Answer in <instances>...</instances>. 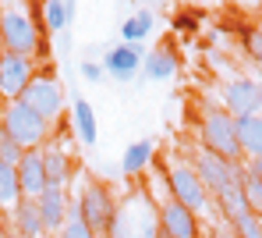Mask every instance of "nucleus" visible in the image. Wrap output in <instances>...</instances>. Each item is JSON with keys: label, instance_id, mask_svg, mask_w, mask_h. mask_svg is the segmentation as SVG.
Returning a JSON list of instances; mask_svg holds the SVG:
<instances>
[{"label": "nucleus", "instance_id": "obj_17", "mask_svg": "<svg viewBox=\"0 0 262 238\" xmlns=\"http://www.w3.org/2000/svg\"><path fill=\"white\" fill-rule=\"evenodd\" d=\"M216 206H220V213L234 224L237 217H245V213H252L248 210V203H245V192H241V182L234 178V182H227L223 189L216 192Z\"/></svg>", "mask_w": 262, "mask_h": 238}, {"label": "nucleus", "instance_id": "obj_30", "mask_svg": "<svg viewBox=\"0 0 262 238\" xmlns=\"http://www.w3.org/2000/svg\"><path fill=\"white\" fill-rule=\"evenodd\" d=\"M248 50H252V57L262 64V29H255V32H248Z\"/></svg>", "mask_w": 262, "mask_h": 238}, {"label": "nucleus", "instance_id": "obj_20", "mask_svg": "<svg viewBox=\"0 0 262 238\" xmlns=\"http://www.w3.org/2000/svg\"><path fill=\"white\" fill-rule=\"evenodd\" d=\"M145 75L156 78V82H167L177 75V57L170 47H156L149 57H145Z\"/></svg>", "mask_w": 262, "mask_h": 238}, {"label": "nucleus", "instance_id": "obj_31", "mask_svg": "<svg viewBox=\"0 0 262 238\" xmlns=\"http://www.w3.org/2000/svg\"><path fill=\"white\" fill-rule=\"evenodd\" d=\"M248 167H252V171H255V178H259V182H262V160H252V164H248Z\"/></svg>", "mask_w": 262, "mask_h": 238}, {"label": "nucleus", "instance_id": "obj_13", "mask_svg": "<svg viewBox=\"0 0 262 238\" xmlns=\"http://www.w3.org/2000/svg\"><path fill=\"white\" fill-rule=\"evenodd\" d=\"M36 206H39V217H43V228H46V231H60V228H64V221H68L64 189L46 185V189L39 192V199H36Z\"/></svg>", "mask_w": 262, "mask_h": 238}, {"label": "nucleus", "instance_id": "obj_19", "mask_svg": "<svg viewBox=\"0 0 262 238\" xmlns=\"http://www.w3.org/2000/svg\"><path fill=\"white\" fill-rule=\"evenodd\" d=\"M36 11L43 14L46 32H64L71 25V18H75V4H68V0H50V4H39Z\"/></svg>", "mask_w": 262, "mask_h": 238}, {"label": "nucleus", "instance_id": "obj_33", "mask_svg": "<svg viewBox=\"0 0 262 238\" xmlns=\"http://www.w3.org/2000/svg\"><path fill=\"white\" fill-rule=\"evenodd\" d=\"M7 238H21V235H14V231H11V235H7Z\"/></svg>", "mask_w": 262, "mask_h": 238}, {"label": "nucleus", "instance_id": "obj_22", "mask_svg": "<svg viewBox=\"0 0 262 238\" xmlns=\"http://www.w3.org/2000/svg\"><path fill=\"white\" fill-rule=\"evenodd\" d=\"M71 114H75L78 139H82L85 146H96V139H99V128H96V114H92V107H89L85 100L78 96V100H75V107H71Z\"/></svg>", "mask_w": 262, "mask_h": 238}, {"label": "nucleus", "instance_id": "obj_8", "mask_svg": "<svg viewBox=\"0 0 262 238\" xmlns=\"http://www.w3.org/2000/svg\"><path fill=\"white\" fill-rule=\"evenodd\" d=\"M117 213L131 238H160V210L149 199H142V213H138V192H131V199L117 206Z\"/></svg>", "mask_w": 262, "mask_h": 238}, {"label": "nucleus", "instance_id": "obj_16", "mask_svg": "<svg viewBox=\"0 0 262 238\" xmlns=\"http://www.w3.org/2000/svg\"><path fill=\"white\" fill-rule=\"evenodd\" d=\"M11 217H14V235H21V238H43L46 235L36 199H21V203H18V210H14Z\"/></svg>", "mask_w": 262, "mask_h": 238}, {"label": "nucleus", "instance_id": "obj_7", "mask_svg": "<svg viewBox=\"0 0 262 238\" xmlns=\"http://www.w3.org/2000/svg\"><path fill=\"white\" fill-rule=\"evenodd\" d=\"M32 61L29 57H18V53H0V96L7 103H18L21 93L29 89L32 82Z\"/></svg>", "mask_w": 262, "mask_h": 238}, {"label": "nucleus", "instance_id": "obj_15", "mask_svg": "<svg viewBox=\"0 0 262 238\" xmlns=\"http://www.w3.org/2000/svg\"><path fill=\"white\" fill-rule=\"evenodd\" d=\"M138 68H142V53L135 47H128V43H124V47H114L103 57V71L114 75V78H131Z\"/></svg>", "mask_w": 262, "mask_h": 238}, {"label": "nucleus", "instance_id": "obj_25", "mask_svg": "<svg viewBox=\"0 0 262 238\" xmlns=\"http://www.w3.org/2000/svg\"><path fill=\"white\" fill-rule=\"evenodd\" d=\"M149 32H152V14H149V11H138V14H131L128 22L121 25V36H124V43H128V47L142 43Z\"/></svg>", "mask_w": 262, "mask_h": 238}, {"label": "nucleus", "instance_id": "obj_5", "mask_svg": "<svg viewBox=\"0 0 262 238\" xmlns=\"http://www.w3.org/2000/svg\"><path fill=\"white\" fill-rule=\"evenodd\" d=\"M167 189H170V199L181 203L184 210H191V213H202L206 203H209V192L202 189L199 174H195L188 164H174V167H167Z\"/></svg>", "mask_w": 262, "mask_h": 238}, {"label": "nucleus", "instance_id": "obj_34", "mask_svg": "<svg viewBox=\"0 0 262 238\" xmlns=\"http://www.w3.org/2000/svg\"><path fill=\"white\" fill-rule=\"evenodd\" d=\"M160 238H170V235H163V231H160Z\"/></svg>", "mask_w": 262, "mask_h": 238}, {"label": "nucleus", "instance_id": "obj_28", "mask_svg": "<svg viewBox=\"0 0 262 238\" xmlns=\"http://www.w3.org/2000/svg\"><path fill=\"white\" fill-rule=\"evenodd\" d=\"M25 156V149L14 143V139H7V132L0 128V164H11V167H18V160Z\"/></svg>", "mask_w": 262, "mask_h": 238}, {"label": "nucleus", "instance_id": "obj_26", "mask_svg": "<svg viewBox=\"0 0 262 238\" xmlns=\"http://www.w3.org/2000/svg\"><path fill=\"white\" fill-rule=\"evenodd\" d=\"M60 238H96V235L85 228L82 213H78V203L68 210V221H64V228H60Z\"/></svg>", "mask_w": 262, "mask_h": 238}, {"label": "nucleus", "instance_id": "obj_6", "mask_svg": "<svg viewBox=\"0 0 262 238\" xmlns=\"http://www.w3.org/2000/svg\"><path fill=\"white\" fill-rule=\"evenodd\" d=\"M21 103H25L29 110H36L39 117L53 121V117L64 110V89H60V82H57L50 71H43V75H32L29 89L21 93Z\"/></svg>", "mask_w": 262, "mask_h": 238}, {"label": "nucleus", "instance_id": "obj_23", "mask_svg": "<svg viewBox=\"0 0 262 238\" xmlns=\"http://www.w3.org/2000/svg\"><path fill=\"white\" fill-rule=\"evenodd\" d=\"M237 182H241V192H245V203H248V210L262 217V182L255 178V171L248 167V164H237Z\"/></svg>", "mask_w": 262, "mask_h": 238}, {"label": "nucleus", "instance_id": "obj_21", "mask_svg": "<svg viewBox=\"0 0 262 238\" xmlns=\"http://www.w3.org/2000/svg\"><path fill=\"white\" fill-rule=\"evenodd\" d=\"M25 195H21V185H18V171L11 167V164H0V210H18V203H21Z\"/></svg>", "mask_w": 262, "mask_h": 238}, {"label": "nucleus", "instance_id": "obj_3", "mask_svg": "<svg viewBox=\"0 0 262 238\" xmlns=\"http://www.w3.org/2000/svg\"><path fill=\"white\" fill-rule=\"evenodd\" d=\"M199 135H202V149L223 156L227 164H237V160H241V146H237V132H234V117H230L227 110H216V107L206 110V114H202Z\"/></svg>", "mask_w": 262, "mask_h": 238}, {"label": "nucleus", "instance_id": "obj_4", "mask_svg": "<svg viewBox=\"0 0 262 238\" xmlns=\"http://www.w3.org/2000/svg\"><path fill=\"white\" fill-rule=\"evenodd\" d=\"M78 213H82V221H85V228L92 235H106L110 231V221H114V213H117V206H114V195L103 189V185H96V182H89L82 195H78Z\"/></svg>", "mask_w": 262, "mask_h": 238}, {"label": "nucleus", "instance_id": "obj_14", "mask_svg": "<svg viewBox=\"0 0 262 238\" xmlns=\"http://www.w3.org/2000/svg\"><path fill=\"white\" fill-rule=\"evenodd\" d=\"M234 132H237L241 156L262 160V114H255V117H234Z\"/></svg>", "mask_w": 262, "mask_h": 238}, {"label": "nucleus", "instance_id": "obj_32", "mask_svg": "<svg viewBox=\"0 0 262 238\" xmlns=\"http://www.w3.org/2000/svg\"><path fill=\"white\" fill-rule=\"evenodd\" d=\"M259 86H262V64H259Z\"/></svg>", "mask_w": 262, "mask_h": 238}, {"label": "nucleus", "instance_id": "obj_29", "mask_svg": "<svg viewBox=\"0 0 262 238\" xmlns=\"http://www.w3.org/2000/svg\"><path fill=\"white\" fill-rule=\"evenodd\" d=\"M82 75H85L89 82H99V78H103V64H96V61H82Z\"/></svg>", "mask_w": 262, "mask_h": 238}, {"label": "nucleus", "instance_id": "obj_9", "mask_svg": "<svg viewBox=\"0 0 262 238\" xmlns=\"http://www.w3.org/2000/svg\"><path fill=\"white\" fill-rule=\"evenodd\" d=\"M223 103L230 117H255L262 114V86L255 78H234L223 93Z\"/></svg>", "mask_w": 262, "mask_h": 238}, {"label": "nucleus", "instance_id": "obj_27", "mask_svg": "<svg viewBox=\"0 0 262 238\" xmlns=\"http://www.w3.org/2000/svg\"><path fill=\"white\" fill-rule=\"evenodd\" d=\"M234 235L237 238H262V217H255V213L237 217L234 221Z\"/></svg>", "mask_w": 262, "mask_h": 238}, {"label": "nucleus", "instance_id": "obj_18", "mask_svg": "<svg viewBox=\"0 0 262 238\" xmlns=\"http://www.w3.org/2000/svg\"><path fill=\"white\" fill-rule=\"evenodd\" d=\"M43 171H46V185L64 189V185H68V178H71V160L64 156V149L46 146V149H43Z\"/></svg>", "mask_w": 262, "mask_h": 238}, {"label": "nucleus", "instance_id": "obj_11", "mask_svg": "<svg viewBox=\"0 0 262 238\" xmlns=\"http://www.w3.org/2000/svg\"><path fill=\"white\" fill-rule=\"evenodd\" d=\"M160 231L170 238H199V217L191 210H184L181 203L167 199L160 206Z\"/></svg>", "mask_w": 262, "mask_h": 238}, {"label": "nucleus", "instance_id": "obj_24", "mask_svg": "<svg viewBox=\"0 0 262 238\" xmlns=\"http://www.w3.org/2000/svg\"><path fill=\"white\" fill-rule=\"evenodd\" d=\"M149 164H152V143H149V139H142V143H131L128 149H124V160H121L124 174H142Z\"/></svg>", "mask_w": 262, "mask_h": 238}, {"label": "nucleus", "instance_id": "obj_12", "mask_svg": "<svg viewBox=\"0 0 262 238\" xmlns=\"http://www.w3.org/2000/svg\"><path fill=\"white\" fill-rule=\"evenodd\" d=\"M18 185L25 199H39V192L46 189V171H43V149H25V156L18 160Z\"/></svg>", "mask_w": 262, "mask_h": 238}, {"label": "nucleus", "instance_id": "obj_10", "mask_svg": "<svg viewBox=\"0 0 262 238\" xmlns=\"http://www.w3.org/2000/svg\"><path fill=\"white\" fill-rule=\"evenodd\" d=\"M195 174H199V182H202V189L213 192L216 195L227 182H234L237 178V164H227L223 156H216V153H209V149H202L199 156H195V167H191Z\"/></svg>", "mask_w": 262, "mask_h": 238}, {"label": "nucleus", "instance_id": "obj_1", "mask_svg": "<svg viewBox=\"0 0 262 238\" xmlns=\"http://www.w3.org/2000/svg\"><path fill=\"white\" fill-rule=\"evenodd\" d=\"M0 43L7 53L29 57V61H32V53H46V43L39 39V25L32 22V7H25V4L0 7Z\"/></svg>", "mask_w": 262, "mask_h": 238}, {"label": "nucleus", "instance_id": "obj_2", "mask_svg": "<svg viewBox=\"0 0 262 238\" xmlns=\"http://www.w3.org/2000/svg\"><path fill=\"white\" fill-rule=\"evenodd\" d=\"M0 128L7 132V139L21 146V149H39L46 143V132H50V121L39 117L36 110H29L21 100L18 103H7L4 114H0Z\"/></svg>", "mask_w": 262, "mask_h": 238}]
</instances>
